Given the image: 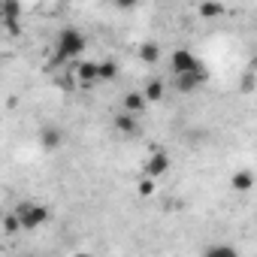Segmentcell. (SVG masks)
I'll return each instance as SVG.
<instances>
[{"mask_svg":"<svg viewBox=\"0 0 257 257\" xmlns=\"http://www.w3.org/2000/svg\"><path fill=\"white\" fill-rule=\"evenodd\" d=\"M137 55H140V61H143V64L155 67V64H161V43H155V40H146V43L137 49Z\"/></svg>","mask_w":257,"mask_h":257,"instance_id":"8fae6325","label":"cell"},{"mask_svg":"<svg viewBox=\"0 0 257 257\" xmlns=\"http://www.w3.org/2000/svg\"><path fill=\"white\" fill-rule=\"evenodd\" d=\"M13 212H16L19 224H22V233H34V230L46 227V224H49V218H52L49 206H43V203H34V200H25V203H19Z\"/></svg>","mask_w":257,"mask_h":257,"instance_id":"7a4b0ae2","label":"cell"},{"mask_svg":"<svg viewBox=\"0 0 257 257\" xmlns=\"http://www.w3.org/2000/svg\"><path fill=\"white\" fill-rule=\"evenodd\" d=\"M158 191V179H152V176H143L140 182H137V194L140 197H152Z\"/></svg>","mask_w":257,"mask_h":257,"instance_id":"2e32d148","label":"cell"},{"mask_svg":"<svg viewBox=\"0 0 257 257\" xmlns=\"http://www.w3.org/2000/svg\"><path fill=\"white\" fill-rule=\"evenodd\" d=\"M0 227H4V233H7V236H16V233H22V224H19L16 212H10V215L4 218V224H0Z\"/></svg>","mask_w":257,"mask_h":257,"instance_id":"e0dca14e","label":"cell"},{"mask_svg":"<svg viewBox=\"0 0 257 257\" xmlns=\"http://www.w3.org/2000/svg\"><path fill=\"white\" fill-rule=\"evenodd\" d=\"M64 143H67L64 127H58V124H43L40 127V149L43 152H58V149H64Z\"/></svg>","mask_w":257,"mask_h":257,"instance_id":"8992f818","label":"cell"},{"mask_svg":"<svg viewBox=\"0 0 257 257\" xmlns=\"http://www.w3.org/2000/svg\"><path fill=\"white\" fill-rule=\"evenodd\" d=\"M97 79H100V82H115V79H118V64H115L112 58L97 61Z\"/></svg>","mask_w":257,"mask_h":257,"instance_id":"5bb4252c","label":"cell"},{"mask_svg":"<svg viewBox=\"0 0 257 257\" xmlns=\"http://www.w3.org/2000/svg\"><path fill=\"white\" fill-rule=\"evenodd\" d=\"M251 91H254V73L248 70V73L242 76V94H251Z\"/></svg>","mask_w":257,"mask_h":257,"instance_id":"ffe728a7","label":"cell"},{"mask_svg":"<svg viewBox=\"0 0 257 257\" xmlns=\"http://www.w3.org/2000/svg\"><path fill=\"white\" fill-rule=\"evenodd\" d=\"M194 67H203V61H200L194 52L176 49V52L170 55V70H173V76H176V73H185V70H194Z\"/></svg>","mask_w":257,"mask_h":257,"instance_id":"52a82bcc","label":"cell"},{"mask_svg":"<svg viewBox=\"0 0 257 257\" xmlns=\"http://www.w3.org/2000/svg\"><path fill=\"white\" fill-rule=\"evenodd\" d=\"M85 49H88V40L79 28H64L58 31L55 37V55H52V64H76L79 58H85Z\"/></svg>","mask_w":257,"mask_h":257,"instance_id":"6da1fadb","label":"cell"},{"mask_svg":"<svg viewBox=\"0 0 257 257\" xmlns=\"http://www.w3.org/2000/svg\"><path fill=\"white\" fill-rule=\"evenodd\" d=\"M206 82H209V70L206 67H194V70L176 73V91L179 94H197Z\"/></svg>","mask_w":257,"mask_h":257,"instance_id":"3957f363","label":"cell"},{"mask_svg":"<svg viewBox=\"0 0 257 257\" xmlns=\"http://www.w3.org/2000/svg\"><path fill=\"white\" fill-rule=\"evenodd\" d=\"M121 109L140 118V115H146V112H149V100H146V94H143V91H127V94H124V100H121Z\"/></svg>","mask_w":257,"mask_h":257,"instance_id":"9c48e42d","label":"cell"},{"mask_svg":"<svg viewBox=\"0 0 257 257\" xmlns=\"http://www.w3.org/2000/svg\"><path fill=\"white\" fill-rule=\"evenodd\" d=\"M73 79H76V88H94V85H100V79H97V61L79 58L73 64Z\"/></svg>","mask_w":257,"mask_h":257,"instance_id":"5b68a950","label":"cell"},{"mask_svg":"<svg viewBox=\"0 0 257 257\" xmlns=\"http://www.w3.org/2000/svg\"><path fill=\"white\" fill-rule=\"evenodd\" d=\"M112 127L121 134V137H140V121H137V115H131V112H118L115 115V121H112Z\"/></svg>","mask_w":257,"mask_h":257,"instance_id":"30bf717a","label":"cell"},{"mask_svg":"<svg viewBox=\"0 0 257 257\" xmlns=\"http://www.w3.org/2000/svg\"><path fill=\"white\" fill-rule=\"evenodd\" d=\"M200 19H206V22H212V19H221L224 16V4L221 0H200Z\"/></svg>","mask_w":257,"mask_h":257,"instance_id":"4fadbf2b","label":"cell"},{"mask_svg":"<svg viewBox=\"0 0 257 257\" xmlns=\"http://www.w3.org/2000/svg\"><path fill=\"white\" fill-rule=\"evenodd\" d=\"M109 7H115V10H137L140 7V0H106Z\"/></svg>","mask_w":257,"mask_h":257,"instance_id":"d6986e66","label":"cell"},{"mask_svg":"<svg viewBox=\"0 0 257 257\" xmlns=\"http://www.w3.org/2000/svg\"><path fill=\"white\" fill-rule=\"evenodd\" d=\"M230 185H233L236 194H248V191L254 188V173H251V170H239V173H233Z\"/></svg>","mask_w":257,"mask_h":257,"instance_id":"7c38bea8","label":"cell"},{"mask_svg":"<svg viewBox=\"0 0 257 257\" xmlns=\"http://www.w3.org/2000/svg\"><path fill=\"white\" fill-rule=\"evenodd\" d=\"M206 254L209 257H236V248H230V245H212V248H206Z\"/></svg>","mask_w":257,"mask_h":257,"instance_id":"ac0fdd59","label":"cell"},{"mask_svg":"<svg viewBox=\"0 0 257 257\" xmlns=\"http://www.w3.org/2000/svg\"><path fill=\"white\" fill-rule=\"evenodd\" d=\"M0 22H4L7 34H13V37L22 34V4L19 0H0Z\"/></svg>","mask_w":257,"mask_h":257,"instance_id":"277c9868","label":"cell"},{"mask_svg":"<svg viewBox=\"0 0 257 257\" xmlns=\"http://www.w3.org/2000/svg\"><path fill=\"white\" fill-rule=\"evenodd\" d=\"M170 155L167 152H152V158L146 161V176H152V179H164L167 173H170Z\"/></svg>","mask_w":257,"mask_h":257,"instance_id":"ba28073f","label":"cell"},{"mask_svg":"<svg viewBox=\"0 0 257 257\" xmlns=\"http://www.w3.org/2000/svg\"><path fill=\"white\" fill-rule=\"evenodd\" d=\"M143 94H146L149 106H152V103H161V100H164V94H167V85H164L161 79H152V82L143 88Z\"/></svg>","mask_w":257,"mask_h":257,"instance_id":"9a60e30c","label":"cell"}]
</instances>
